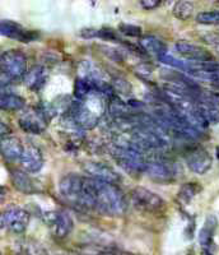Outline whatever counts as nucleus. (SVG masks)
Here are the masks:
<instances>
[{"instance_id": "f257e3e1", "label": "nucleus", "mask_w": 219, "mask_h": 255, "mask_svg": "<svg viewBox=\"0 0 219 255\" xmlns=\"http://www.w3.org/2000/svg\"><path fill=\"white\" fill-rule=\"evenodd\" d=\"M61 197L75 208L96 209L95 180L86 179L79 175L69 174L64 176L59 184Z\"/></svg>"}, {"instance_id": "f03ea898", "label": "nucleus", "mask_w": 219, "mask_h": 255, "mask_svg": "<svg viewBox=\"0 0 219 255\" xmlns=\"http://www.w3.org/2000/svg\"><path fill=\"white\" fill-rule=\"evenodd\" d=\"M95 191L96 209L98 212L106 216L125 215L127 209L126 198L115 184L95 180Z\"/></svg>"}, {"instance_id": "7ed1b4c3", "label": "nucleus", "mask_w": 219, "mask_h": 255, "mask_svg": "<svg viewBox=\"0 0 219 255\" xmlns=\"http://www.w3.org/2000/svg\"><path fill=\"white\" fill-rule=\"evenodd\" d=\"M27 70V58L23 51L8 50L0 54V73L8 79H23Z\"/></svg>"}, {"instance_id": "20e7f679", "label": "nucleus", "mask_w": 219, "mask_h": 255, "mask_svg": "<svg viewBox=\"0 0 219 255\" xmlns=\"http://www.w3.org/2000/svg\"><path fill=\"white\" fill-rule=\"evenodd\" d=\"M50 119H51V115L45 105V106L32 108L24 111L20 115L18 124H19L20 129L26 133L41 134L46 130Z\"/></svg>"}, {"instance_id": "39448f33", "label": "nucleus", "mask_w": 219, "mask_h": 255, "mask_svg": "<svg viewBox=\"0 0 219 255\" xmlns=\"http://www.w3.org/2000/svg\"><path fill=\"white\" fill-rule=\"evenodd\" d=\"M130 198H131L133 206L138 211L157 213L164 208L163 198L145 188H135L131 191Z\"/></svg>"}, {"instance_id": "423d86ee", "label": "nucleus", "mask_w": 219, "mask_h": 255, "mask_svg": "<svg viewBox=\"0 0 219 255\" xmlns=\"http://www.w3.org/2000/svg\"><path fill=\"white\" fill-rule=\"evenodd\" d=\"M29 223V213L19 207H10L0 213V229H6L13 234H23Z\"/></svg>"}, {"instance_id": "0eeeda50", "label": "nucleus", "mask_w": 219, "mask_h": 255, "mask_svg": "<svg viewBox=\"0 0 219 255\" xmlns=\"http://www.w3.org/2000/svg\"><path fill=\"white\" fill-rule=\"evenodd\" d=\"M43 222L51 230L56 239H65L73 231L74 222L69 213L64 211H50L42 215Z\"/></svg>"}, {"instance_id": "6e6552de", "label": "nucleus", "mask_w": 219, "mask_h": 255, "mask_svg": "<svg viewBox=\"0 0 219 255\" xmlns=\"http://www.w3.org/2000/svg\"><path fill=\"white\" fill-rule=\"evenodd\" d=\"M70 120L75 125L84 130H91L95 129L100 123V115L95 110L84 105L82 101H78L77 104H73L69 110Z\"/></svg>"}, {"instance_id": "1a4fd4ad", "label": "nucleus", "mask_w": 219, "mask_h": 255, "mask_svg": "<svg viewBox=\"0 0 219 255\" xmlns=\"http://www.w3.org/2000/svg\"><path fill=\"white\" fill-rule=\"evenodd\" d=\"M0 35L8 37L10 40L19 41V42H32L38 38V33L31 29L24 28L17 22L13 20H0Z\"/></svg>"}, {"instance_id": "9d476101", "label": "nucleus", "mask_w": 219, "mask_h": 255, "mask_svg": "<svg viewBox=\"0 0 219 255\" xmlns=\"http://www.w3.org/2000/svg\"><path fill=\"white\" fill-rule=\"evenodd\" d=\"M185 159L188 163V167L190 168L194 174L204 175L211 170L213 165V158L207 152L204 148H193L189 149L185 154Z\"/></svg>"}, {"instance_id": "9b49d317", "label": "nucleus", "mask_w": 219, "mask_h": 255, "mask_svg": "<svg viewBox=\"0 0 219 255\" xmlns=\"http://www.w3.org/2000/svg\"><path fill=\"white\" fill-rule=\"evenodd\" d=\"M148 177L156 181V183H170L175 177V171L170 163L164 161H145L144 163V172Z\"/></svg>"}, {"instance_id": "f8f14e48", "label": "nucleus", "mask_w": 219, "mask_h": 255, "mask_svg": "<svg viewBox=\"0 0 219 255\" xmlns=\"http://www.w3.org/2000/svg\"><path fill=\"white\" fill-rule=\"evenodd\" d=\"M175 47L180 55L191 61H213V55L211 51H208L207 49L199 46V45L189 42V41H177Z\"/></svg>"}, {"instance_id": "ddd939ff", "label": "nucleus", "mask_w": 219, "mask_h": 255, "mask_svg": "<svg viewBox=\"0 0 219 255\" xmlns=\"http://www.w3.org/2000/svg\"><path fill=\"white\" fill-rule=\"evenodd\" d=\"M19 163L23 168V171L28 174H36L42 168L43 156L36 145L27 144L23 148V153L20 156Z\"/></svg>"}, {"instance_id": "4468645a", "label": "nucleus", "mask_w": 219, "mask_h": 255, "mask_svg": "<svg viewBox=\"0 0 219 255\" xmlns=\"http://www.w3.org/2000/svg\"><path fill=\"white\" fill-rule=\"evenodd\" d=\"M84 170L90 177L98 180V181H104V183L110 184H117L120 183V175L111 168L110 166L105 165L101 162H87L84 165Z\"/></svg>"}, {"instance_id": "2eb2a0df", "label": "nucleus", "mask_w": 219, "mask_h": 255, "mask_svg": "<svg viewBox=\"0 0 219 255\" xmlns=\"http://www.w3.org/2000/svg\"><path fill=\"white\" fill-rule=\"evenodd\" d=\"M23 143L15 136L5 135L0 138V154L6 162H17L23 153Z\"/></svg>"}, {"instance_id": "dca6fc26", "label": "nucleus", "mask_w": 219, "mask_h": 255, "mask_svg": "<svg viewBox=\"0 0 219 255\" xmlns=\"http://www.w3.org/2000/svg\"><path fill=\"white\" fill-rule=\"evenodd\" d=\"M10 180L12 184L18 191L24 194H35L40 191V185L35 179L29 176L28 172L20 171V170H13L10 171Z\"/></svg>"}, {"instance_id": "f3484780", "label": "nucleus", "mask_w": 219, "mask_h": 255, "mask_svg": "<svg viewBox=\"0 0 219 255\" xmlns=\"http://www.w3.org/2000/svg\"><path fill=\"white\" fill-rule=\"evenodd\" d=\"M47 81H49V72L46 68L41 65L32 67L31 69L27 70L23 77L26 87L31 91H41L46 86Z\"/></svg>"}, {"instance_id": "a211bd4d", "label": "nucleus", "mask_w": 219, "mask_h": 255, "mask_svg": "<svg viewBox=\"0 0 219 255\" xmlns=\"http://www.w3.org/2000/svg\"><path fill=\"white\" fill-rule=\"evenodd\" d=\"M26 106V100L9 91L5 86L0 83V110L18 111Z\"/></svg>"}, {"instance_id": "6ab92c4d", "label": "nucleus", "mask_w": 219, "mask_h": 255, "mask_svg": "<svg viewBox=\"0 0 219 255\" xmlns=\"http://www.w3.org/2000/svg\"><path fill=\"white\" fill-rule=\"evenodd\" d=\"M217 226H218V221L214 216H209L205 221L204 227L202 229L199 234V243L203 248L209 249L213 244V236L216 232Z\"/></svg>"}, {"instance_id": "aec40b11", "label": "nucleus", "mask_w": 219, "mask_h": 255, "mask_svg": "<svg viewBox=\"0 0 219 255\" xmlns=\"http://www.w3.org/2000/svg\"><path fill=\"white\" fill-rule=\"evenodd\" d=\"M140 46L145 52H149L158 58L162 54L167 52V45L164 44L163 41L159 38L154 37V36H145V37H140Z\"/></svg>"}, {"instance_id": "412c9836", "label": "nucleus", "mask_w": 219, "mask_h": 255, "mask_svg": "<svg viewBox=\"0 0 219 255\" xmlns=\"http://www.w3.org/2000/svg\"><path fill=\"white\" fill-rule=\"evenodd\" d=\"M95 92L93 84L91 78H86V77H79L77 78L74 83V97L78 101H86L87 97Z\"/></svg>"}, {"instance_id": "4be33fe9", "label": "nucleus", "mask_w": 219, "mask_h": 255, "mask_svg": "<svg viewBox=\"0 0 219 255\" xmlns=\"http://www.w3.org/2000/svg\"><path fill=\"white\" fill-rule=\"evenodd\" d=\"M196 109L208 124L219 123V109H217L216 106H212V105L205 104V102L196 101Z\"/></svg>"}, {"instance_id": "5701e85b", "label": "nucleus", "mask_w": 219, "mask_h": 255, "mask_svg": "<svg viewBox=\"0 0 219 255\" xmlns=\"http://www.w3.org/2000/svg\"><path fill=\"white\" fill-rule=\"evenodd\" d=\"M19 252L22 255H47L45 248L36 240L27 239L19 244Z\"/></svg>"}, {"instance_id": "b1692460", "label": "nucleus", "mask_w": 219, "mask_h": 255, "mask_svg": "<svg viewBox=\"0 0 219 255\" xmlns=\"http://www.w3.org/2000/svg\"><path fill=\"white\" fill-rule=\"evenodd\" d=\"M172 13L177 19L188 20L190 19L191 15H193L194 5L190 1H188V0H179V1L173 5Z\"/></svg>"}, {"instance_id": "393cba45", "label": "nucleus", "mask_w": 219, "mask_h": 255, "mask_svg": "<svg viewBox=\"0 0 219 255\" xmlns=\"http://www.w3.org/2000/svg\"><path fill=\"white\" fill-rule=\"evenodd\" d=\"M202 190V186L199 184L196 183H188V184H184V185L180 188L179 194H177V198L181 203L188 204L190 203L191 199L195 197L199 191Z\"/></svg>"}, {"instance_id": "a878e982", "label": "nucleus", "mask_w": 219, "mask_h": 255, "mask_svg": "<svg viewBox=\"0 0 219 255\" xmlns=\"http://www.w3.org/2000/svg\"><path fill=\"white\" fill-rule=\"evenodd\" d=\"M189 74L194 78L202 79V81H208L213 83V82L219 81V68L213 70H200V69H191L188 70Z\"/></svg>"}, {"instance_id": "bb28decb", "label": "nucleus", "mask_w": 219, "mask_h": 255, "mask_svg": "<svg viewBox=\"0 0 219 255\" xmlns=\"http://www.w3.org/2000/svg\"><path fill=\"white\" fill-rule=\"evenodd\" d=\"M196 101L205 102V104H209L212 106H219V92L217 91H204L200 88L198 95H196Z\"/></svg>"}, {"instance_id": "cd10ccee", "label": "nucleus", "mask_w": 219, "mask_h": 255, "mask_svg": "<svg viewBox=\"0 0 219 255\" xmlns=\"http://www.w3.org/2000/svg\"><path fill=\"white\" fill-rule=\"evenodd\" d=\"M196 22L200 24H219V10H211V12H202L196 15Z\"/></svg>"}, {"instance_id": "c85d7f7f", "label": "nucleus", "mask_w": 219, "mask_h": 255, "mask_svg": "<svg viewBox=\"0 0 219 255\" xmlns=\"http://www.w3.org/2000/svg\"><path fill=\"white\" fill-rule=\"evenodd\" d=\"M159 61L166 65H170L171 68H179V69H185L188 70L189 69V64L185 63V61L179 60L177 58H173V56L168 55L167 52L166 54H162V55L158 56Z\"/></svg>"}, {"instance_id": "c756f323", "label": "nucleus", "mask_w": 219, "mask_h": 255, "mask_svg": "<svg viewBox=\"0 0 219 255\" xmlns=\"http://www.w3.org/2000/svg\"><path fill=\"white\" fill-rule=\"evenodd\" d=\"M118 31L121 32L124 36H127V37H141V33H143L140 27L129 23L118 24Z\"/></svg>"}, {"instance_id": "7c9ffc66", "label": "nucleus", "mask_w": 219, "mask_h": 255, "mask_svg": "<svg viewBox=\"0 0 219 255\" xmlns=\"http://www.w3.org/2000/svg\"><path fill=\"white\" fill-rule=\"evenodd\" d=\"M97 38H102V40L106 41H115V42H118V41H120L117 33H116L112 28H107V27L97 29Z\"/></svg>"}, {"instance_id": "2f4dec72", "label": "nucleus", "mask_w": 219, "mask_h": 255, "mask_svg": "<svg viewBox=\"0 0 219 255\" xmlns=\"http://www.w3.org/2000/svg\"><path fill=\"white\" fill-rule=\"evenodd\" d=\"M139 1H140V5L147 10L158 8L162 4V0H139Z\"/></svg>"}, {"instance_id": "473e14b6", "label": "nucleus", "mask_w": 219, "mask_h": 255, "mask_svg": "<svg viewBox=\"0 0 219 255\" xmlns=\"http://www.w3.org/2000/svg\"><path fill=\"white\" fill-rule=\"evenodd\" d=\"M203 40L209 45H219V33H217V32H209V33L204 35Z\"/></svg>"}, {"instance_id": "72a5a7b5", "label": "nucleus", "mask_w": 219, "mask_h": 255, "mask_svg": "<svg viewBox=\"0 0 219 255\" xmlns=\"http://www.w3.org/2000/svg\"><path fill=\"white\" fill-rule=\"evenodd\" d=\"M9 133H10V128H9L8 125L3 122V120L0 119V138H3V136H5V135H9Z\"/></svg>"}, {"instance_id": "f704fd0d", "label": "nucleus", "mask_w": 219, "mask_h": 255, "mask_svg": "<svg viewBox=\"0 0 219 255\" xmlns=\"http://www.w3.org/2000/svg\"><path fill=\"white\" fill-rule=\"evenodd\" d=\"M194 229H195V225H194V221H193V222L188 226V229H186V235H188V239H193Z\"/></svg>"}, {"instance_id": "c9c22d12", "label": "nucleus", "mask_w": 219, "mask_h": 255, "mask_svg": "<svg viewBox=\"0 0 219 255\" xmlns=\"http://www.w3.org/2000/svg\"><path fill=\"white\" fill-rule=\"evenodd\" d=\"M5 194H6V190L3 188V186H0V203L3 202L4 198H5Z\"/></svg>"}, {"instance_id": "e433bc0d", "label": "nucleus", "mask_w": 219, "mask_h": 255, "mask_svg": "<svg viewBox=\"0 0 219 255\" xmlns=\"http://www.w3.org/2000/svg\"><path fill=\"white\" fill-rule=\"evenodd\" d=\"M200 255H213V253H212L209 249H205V248H204V249L202 250V254H200Z\"/></svg>"}, {"instance_id": "4c0bfd02", "label": "nucleus", "mask_w": 219, "mask_h": 255, "mask_svg": "<svg viewBox=\"0 0 219 255\" xmlns=\"http://www.w3.org/2000/svg\"><path fill=\"white\" fill-rule=\"evenodd\" d=\"M212 87L216 88L217 91H219V81L218 82H213V83H212Z\"/></svg>"}, {"instance_id": "58836bf2", "label": "nucleus", "mask_w": 219, "mask_h": 255, "mask_svg": "<svg viewBox=\"0 0 219 255\" xmlns=\"http://www.w3.org/2000/svg\"><path fill=\"white\" fill-rule=\"evenodd\" d=\"M217 153H218V158H219V147L217 148Z\"/></svg>"}, {"instance_id": "ea45409f", "label": "nucleus", "mask_w": 219, "mask_h": 255, "mask_svg": "<svg viewBox=\"0 0 219 255\" xmlns=\"http://www.w3.org/2000/svg\"><path fill=\"white\" fill-rule=\"evenodd\" d=\"M217 1H218V3H219V0H217Z\"/></svg>"}, {"instance_id": "a19ab883", "label": "nucleus", "mask_w": 219, "mask_h": 255, "mask_svg": "<svg viewBox=\"0 0 219 255\" xmlns=\"http://www.w3.org/2000/svg\"><path fill=\"white\" fill-rule=\"evenodd\" d=\"M0 255H1V254H0Z\"/></svg>"}]
</instances>
